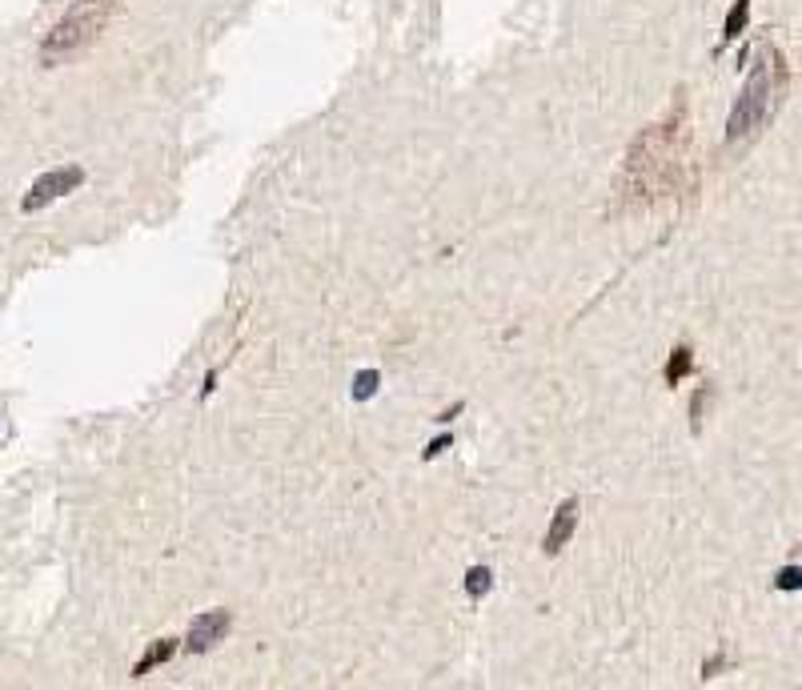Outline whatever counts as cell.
<instances>
[{
    "label": "cell",
    "instance_id": "1",
    "mask_svg": "<svg viewBox=\"0 0 802 690\" xmlns=\"http://www.w3.org/2000/svg\"><path fill=\"white\" fill-rule=\"evenodd\" d=\"M690 145H695V137H690V120H686L683 105H674L671 117L642 129L622 161L619 189H614L619 209H650L658 201L683 193V186L690 181Z\"/></svg>",
    "mask_w": 802,
    "mask_h": 690
},
{
    "label": "cell",
    "instance_id": "2",
    "mask_svg": "<svg viewBox=\"0 0 802 690\" xmlns=\"http://www.w3.org/2000/svg\"><path fill=\"white\" fill-rule=\"evenodd\" d=\"M787 85H790V68L782 61L778 49L766 44L759 61H754V73H750L747 89L738 93L735 101V113L726 120V141L738 145V141H750V137H759L771 125L775 117V108L782 105V97H787Z\"/></svg>",
    "mask_w": 802,
    "mask_h": 690
},
{
    "label": "cell",
    "instance_id": "3",
    "mask_svg": "<svg viewBox=\"0 0 802 690\" xmlns=\"http://www.w3.org/2000/svg\"><path fill=\"white\" fill-rule=\"evenodd\" d=\"M120 0H77L61 21L53 25V33L40 44V61L44 65H61L68 56L85 53L97 44V37L109 28V21L117 16Z\"/></svg>",
    "mask_w": 802,
    "mask_h": 690
},
{
    "label": "cell",
    "instance_id": "4",
    "mask_svg": "<svg viewBox=\"0 0 802 690\" xmlns=\"http://www.w3.org/2000/svg\"><path fill=\"white\" fill-rule=\"evenodd\" d=\"M80 186H85V169H80V165H65V169L44 173V177L33 181V189H28L25 201H21V209L37 213V209H44V205H53V201L68 197V193Z\"/></svg>",
    "mask_w": 802,
    "mask_h": 690
},
{
    "label": "cell",
    "instance_id": "5",
    "mask_svg": "<svg viewBox=\"0 0 802 690\" xmlns=\"http://www.w3.org/2000/svg\"><path fill=\"white\" fill-rule=\"evenodd\" d=\"M229 626H233V614L229 611H205L201 618H193L184 647H189L193 654H205L209 647H217V642L229 635Z\"/></svg>",
    "mask_w": 802,
    "mask_h": 690
},
{
    "label": "cell",
    "instance_id": "6",
    "mask_svg": "<svg viewBox=\"0 0 802 690\" xmlns=\"http://www.w3.org/2000/svg\"><path fill=\"white\" fill-rule=\"evenodd\" d=\"M574 526H578V498H565L550 522V534H546V554H558V550L570 542Z\"/></svg>",
    "mask_w": 802,
    "mask_h": 690
},
{
    "label": "cell",
    "instance_id": "7",
    "mask_svg": "<svg viewBox=\"0 0 802 690\" xmlns=\"http://www.w3.org/2000/svg\"><path fill=\"white\" fill-rule=\"evenodd\" d=\"M173 654H177V638H161V642H153V651H145L141 659H137L132 675L141 678V675H149V670H157L165 659H173Z\"/></svg>",
    "mask_w": 802,
    "mask_h": 690
},
{
    "label": "cell",
    "instance_id": "8",
    "mask_svg": "<svg viewBox=\"0 0 802 690\" xmlns=\"http://www.w3.org/2000/svg\"><path fill=\"white\" fill-rule=\"evenodd\" d=\"M747 16H750V0H735V9H730V21L723 28V40H735L742 28H747Z\"/></svg>",
    "mask_w": 802,
    "mask_h": 690
},
{
    "label": "cell",
    "instance_id": "9",
    "mask_svg": "<svg viewBox=\"0 0 802 690\" xmlns=\"http://www.w3.org/2000/svg\"><path fill=\"white\" fill-rule=\"evenodd\" d=\"M690 366H695V361H690V349H686V345H678V349H674V361L666 366V382L678 385L686 373H690Z\"/></svg>",
    "mask_w": 802,
    "mask_h": 690
},
{
    "label": "cell",
    "instance_id": "10",
    "mask_svg": "<svg viewBox=\"0 0 802 690\" xmlns=\"http://www.w3.org/2000/svg\"><path fill=\"white\" fill-rule=\"evenodd\" d=\"M466 590H470L474 598L486 595V590H489V571H486V566H474V571H470V578H466Z\"/></svg>",
    "mask_w": 802,
    "mask_h": 690
},
{
    "label": "cell",
    "instance_id": "11",
    "mask_svg": "<svg viewBox=\"0 0 802 690\" xmlns=\"http://www.w3.org/2000/svg\"><path fill=\"white\" fill-rule=\"evenodd\" d=\"M373 385H378V373H361V378H357V398L373 394Z\"/></svg>",
    "mask_w": 802,
    "mask_h": 690
},
{
    "label": "cell",
    "instance_id": "12",
    "mask_svg": "<svg viewBox=\"0 0 802 690\" xmlns=\"http://www.w3.org/2000/svg\"><path fill=\"white\" fill-rule=\"evenodd\" d=\"M778 586H799V574H794V571L782 574V578H778Z\"/></svg>",
    "mask_w": 802,
    "mask_h": 690
}]
</instances>
